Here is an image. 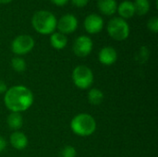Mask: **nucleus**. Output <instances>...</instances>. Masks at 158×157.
Wrapping results in <instances>:
<instances>
[{
	"mask_svg": "<svg viewBox=\"0 0 158 157\" xmlns=\"http://www.w3.org/2000/svg\"><path fill=\"white\" fill-rule=\"evenodd\" d=\"M85 31L90 34L99 33L104 28V19L98 14L88 15L83 22Z\"/></svg>",
	"mask_w": 158,
	"mask_h": 157,
	"instance_id": "obj_9",
	"label": "nucleus"
},
{
	"mask_svg": "<svg viewBox=\"0 0 158 157\" xmlns=\"http://www.w3.org/2000/svg\"><path fill=\"white\" fill-rule=\"evenodd\" d=\"M71 4L76 7H84L88 5L89 0H70Z\"/></svg>",
	"mask_w": 158,
	"mask_h": 157,
	"instance_id": "obj_22",
	"label": "nucleus"
},
{
	"mask_svg": "<svg viewBox=\"0 0 158 157\" xmlns=\"http://www.w3.org/2000/svg\"><path fill=\"white\" fill-rule=\"evenodd\" d=\"M50 1L56 6H64L69 3V0H50Z\"/></svg>",
	"mask_w": 158,
	"mask_h": 157,
	"instance_id": "obj_23",
	"label": "nucleus"
},
{
	"mask_svg": "<svg viewBox=\"0 0 158 157\" xmlns=\"http://www.w3.org/2000/svg\"><path fill=\"white\" fill-rule=\"evenodd\" d=\"M148 29L153 31L154 33H156L158 31V18L157 17H152L148 22H147Z\"/></svg>",
	"mask_w": 158,
	"mask_h": 157,
	"instance_id": "obj_21",
	"label": "nucleus"
},
{
	"mask_svg": "<svg viewBox=\"0 0 158 157\" xmlns=\"http://www.w3.org/2000/svg\"><path fill=\"white\" fill-rule=\"evenodd\" d=\"M50 43L53 48L56 50H62L68 44V38L65 34L59 31H55L50 36Z\"/></svg>",
	"mask_w": 158,
	"mask_h": 157,
	"instance_id": "obj_14",
	"label": "nucleus"
},
{
	"mask_svg": "<svg viewBox=\"0 0 158 157\" xmlns=\"http://www.w3.org/2000/svg\"><path fill=\"white\" fill-rule=\"evenodd\" d=\"M98 60L102 65L111 66L118 60V52L112 46H105L98 54Z\"/></svg>",
	"mask_w": 158,
	"mask_h": 157,
	"instance_id": "obj_10",
	"label": "nucleus"
},
{
	"mask_svg": "<svg viewBox=\"0 0 158 157\" xmlns=\"http://www.w3.org/2000/svg\"><path fill=\"white\" fill-rule=\"evenodd\" d=\"M34 39L28 34H20L14 38L11 43V51L19 56H24L29 54L34 47Z\"/></svg>",
	"mask_w": 158,
	"mask_h": 157,
	"instance_id": "obj_6",
	"label": "nucleus"
},
{
	"mask_svg": "<svg viewBox=\"0 0 158 157\" xmlns=\"http://www.w3.org/2000/svg\"><path fill=\"white\" fill-rule=\"evenodd\" d=\"M34 96L32 92L24 85H14L7 88L4 93V103L10 112H24L32 105Z\"/></svg>",
	"mask_w": 158,
	"mask_h": 157,
	"instance_id": "obj_1",
	"label": "nucleus"
},
{
	"mask_svg": "<svg viewBox=\"0 0 158 157\" xmlns=\"http://www.w3.org/2000/svg\"><path fill=\"white\" fill-rule=\"evenodd\" d=\"M57 19L56 16L48 10H38L31 18L33 29L40 34L47 35L55 32Z\"/></svg>",
	"mask_w": 158,
	"mask_h": 157,
	"instance_id": "obj_2",
	"label": "nucleus"
},
{
	"mask_svg": "<svg viewBox=\"0 0 158 157\" xmlns=\"http://www.w3.org/2000/svg\"><path fill=\"white\" fill-rule=\"evenodd\" d=\"M93 40L86 35H81L73 43V52L79 57H86L93 50Z\"/></svg>",
	"mask_w": 158,
	"mask_h": 157,
	"instance_id": "obj_7",
	"label": "nucleus"
},
{
	"mask_svg": "<svg viewBox=\"0 0 158 157\" xmlns=\"http://www.w3.org/2000/svg\"><path fill=\"white\" fill-rule=\"evenodd\" d=\"M96 121L94 118L87 113L76 115L70 121V129L74 134L80 137H89L96 130Z\"/></svg>",
	"mask_w": 158,
	"mask_h": 157,
	"instance_id": "obj_3",
	"label": "nucleus"
},
{
	"mask_svg": "<svg viewBox=\"0 0 158 157\" xmlns=\"http://www.w3.org/2000/svg\"><path fill=\"white\" fill-rule=\"evenodd\" d=\"M148 56H149V50H148V48L146 46H143V47L140 48L139 52L137 53L136 59L140 63H144L148 59Z\"/></svg>",
	"mask_w": 158,
	"mask_h": 157,
	"instance_id": "obj_20",
	"label": "nucleus"
},
{
	"mask_svg": "<svg viewBox=\"0 0 158 157\" xmlns=\"http://www.w3.org/2000/svg\"><path fill=\"white\" fill-rule=\"evenodd\" d=\"M109 36L116 41H124L130 35V25L127 20L116 17L111 19L106 27Z\"/></svg>",
	"mask_w": 158,
	"mask_h": 157,
	"instance_id": "obj_5",
	"label": "nucleus"
},
{
	"mask_svg": "<svg viewBox=\"0 0 158 157\" xmlns=\"http://www.w3.org/2000/svg\"><path fill=\"white\" fill-rule=\"evenodd\" d=\"M135 6V12L139 16L146 15L150 10V3L149 0H135L134 2Z\"/></svg>",
	"mask_w": 158,
	"mask_h": 157,
	"instance_id": "obj_17",
	"label": "nucleus"
},
{
	"mask_svg": "<svg viewBox=\"0 0 158 157\" xmlns=\"http://www.w3.org/2000/svg\"><path fill=\"white\" fill-rule=\"evenodd\" d=\"M78 28V19L72 14H66L62 16L56 23V29L63 34H69L74 32Z\"/></svg>",
	"mask_w": 158,
	"mask_h": 157,
	"instance_id": "obj_8",
	"label": "nucleus"
},
{
	"mask_svg": "<svg viewBox=\"0 0 158 157\" xmlns=\"http://www.w3.org/2000/svg\"><path fill=\"white\" fill-rule=\"evenodd\" d=\"M117 12L118 13L119 18L125 19V20L132 18L136 14L134 3L130 0H125L123 2H121L119 5H118Z\"/></svg>",
	"mask_w": 158,
	"mask_h": 157,
	"instance_id": "obj_12",
	"label": "nucleus"
},
{
	"mask_svg": "<svg viewBox=\"0 0 158 157\" xmlns=\"http://www.w3.org/2000/svg\"><path fill=\"white\" fill-rule=\"evenodd\" d=\"M77 156V151L75 147L71 145H67L63 147L59 153V157H76Z\"/></svg>",
	"mask_w": 158,
	"mask_h": 157,
	"instance_id": "obj_19",
	"label": "nucleus"
},
{
	"mask_svg": "<svg viewBox=\"0 0 158 157\" xmlns=\"http://www.w3.org/2000/svg\"><path fill=\"white\" fill-rule=\"evenodd\" d=\"M11 67L16 72H23L27 68V64L22 57L15 56L11 59Z\"/></svg>",
	"mask_w": 158,
	"mask_h": 157,
	"instance_id": "obj_18",
	"label": "nucleus"
},
{
	"mask_svg": "<svg viewBox=\"0 0 158 157\" xmlns=\"http://www.w3.org/2000/svg\"><path fill=\"white\" fill-rule=\"evenodd\" d=\"M97 7L104 15L112 16L117 12L118 3L116 0H97Z\"/></svg>",
	"mask_w": 158,
	"mask_h": 157,
	"instance_id": "obj_13",
	"label": "nucleus"
},
{
	"mask_svg": "<svg viewBox=\"0 0 158 157\" xmlns=\"http://www.w3.org/2000/svg\"><path fill=\"white\" fill-rule=\"evenodd\" d=\"M9 142H10L11 146L14 149L19 150V151L24 150L28 146V143H29V141H28L27 136L23 132L19 131V130L14 131L10 135Z\"/></svg>",
	"mask_w": 158,
	"mask_h": 157,
	"instance_id": "obj_11",
	"label": "nucleus"
},
{
	"mask_svg": "<svg viewBox=\"0 0 158 157\" xmlns=\"http://www.w3.org/2000/svg\"><path fill=\"white\" fill-rule=\"evenodd\" d=\"M94 73L92 69L84 65L77 66L72 71V81L74 85L81 90L90 89L94 83Z\"/></svg>",
	"mask_w": 158,
	"mask_h": 157,
	"instance_id": "obj_4",
	"label": "nucleus"
},
{
	"mask_svg": "<svg viewBox=\"0 0 158 157\" xmlns=\"http://www.w3.org/2000/svg\"><path fill=\"white\" fill-rule=\"evenodd\" d=\"M10 2H12V0H0V4H3V5L8 4Z\"/></svg>",
	"mask_w": 158,
	"mask_h": 157,
	"instance_id": "obj_26",
	"label": "nucleus"
},
{
	"mask_svg": "<svg viewBox=\"0 0 158 157\" xmlns=\"http://www.w3.org/2000/svg\"><path fill=\"white\" fill-rule=\"evenodd\" d=\"M6 145H7L6 141L3 137H0V153L6 150Z\"/></svg>",
	"mask_w": 158,
	"mask_h": 157,
	"instance_id": "obj_24",
	"label": "nucleus"
},
{
	"mask_svg": "<svg viewBox=\"0 0 158 157\" xmlns=\"http://www.w3.org/2000/svg\"><path fill=\"white\" fill-rule=\"evenodd\" d=\"M7 90V86L6 84L5 83V81H0V94L2 93H5Z\"/></svg>",
	"mask_w": 158,
	"mask_h": 157,
	"instance_id": "obj_25",
	"label": "nucleus"
},
{
	"mask_svg": "<svg viewBox=\"0 0 158 157\" xmlns=\"http://www.w3.org/2000/svg\"><path fill=\"white\" fill-rule=\"evenodd\" d=\"M6 123L10 130L17 131L23 126V118L20 113L11 112L6 118Z\"/></svg>",
	"mask_w": 158,
	"mask_h": 157,
	"instance_id": "obj_15",
	"label": "nucleus"
},
{
	"mask_svg": "<svg viewBox=\"0 0 158 157\" xmlns=\"http://www.w3.org/2000/svg\"><path fill=\"white\" fill-rule=\"evenodd\" d=\"M104 93L97 89V88H92L89 90L88 94H87V98H88V102L93 105H99L103 103L104 101Z\"/></svg>",
	"mask_w": 158,
	"mask_h": 157,
	"instance_id": "obj_16",
	"label": "nucleus"
}]
</instances>
